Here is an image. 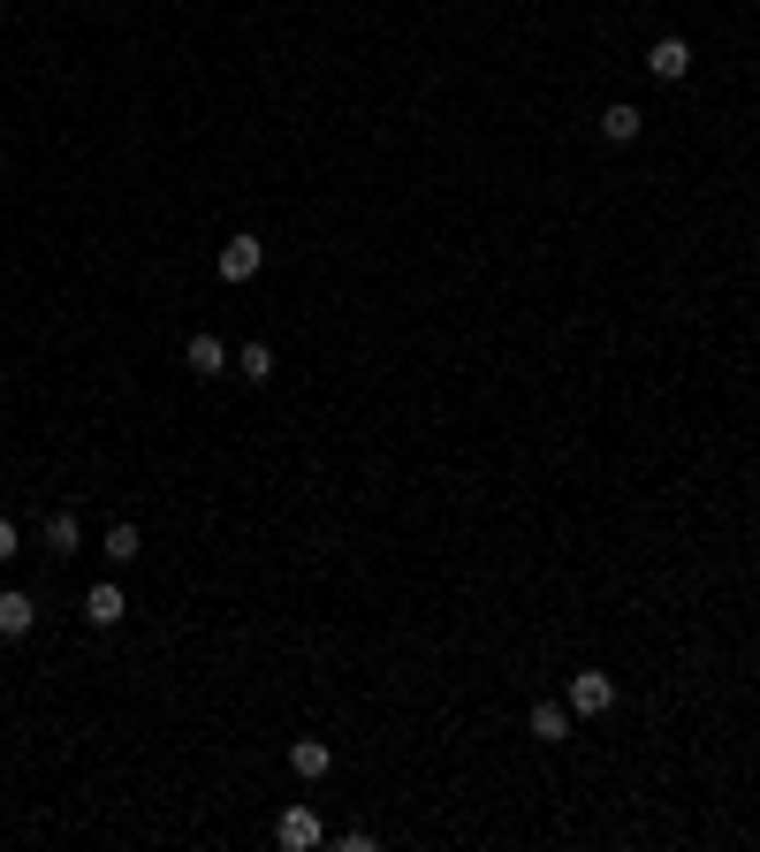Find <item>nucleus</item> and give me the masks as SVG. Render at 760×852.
<instances>
[{
	"instance_id": "obj_1",
	"label": "nucleus",
	"mask_w": 760,
	"mask_h": 852,
	"mask_svg": "<svg viewBox=\"0 0 760 852\" xmlns=\"http://www.w3.org/2000/svg\"><path fill=\"white\" fill-rule=\"evenodd\" d=\"M259 267H267V244H259V236H229V244H221V282H252Z\"/></svg>"
},
{
	"instance_id": "obj_2",
	"label": "nucleus",
	"mask_w": 760,
	"mask_h": 852,
	"mask_svg": "<svg viewBox=\"0 0 760 852\" xmlns=\"http://www.w3.org/2000/svg\"><path fill=\"white\" fill-rule=\"evenodd\" d=\"M608 700H616V685L601 670H578L571 678V715H608Z\"/></svg>"
},
{
	"instance_id": "obj_3",
	"label": "nucleus",
	"mask_w": 760,
	"mask_h": 852,
	"mask_svg": "<svg viewBox=\"0 0 760 852\" xmlns=\"http://www.w3.org/2000/svg\"><path fill=\"white\" fill-rule=\"evenodd\" d=\"M122 609H130V602H122V586H115V579H100V586L84 594V625H100V632H107V625H122Z\"/></svg>"
},
{
	"instance_id": "obj_4",
	"label": "nucleus",
	"mask_w": 760,
	"mask_h": 852,
	"mask_svg": "<svg viewBox=\"0 0 760 852\" xmlns=\"http://www.w3.org/2000/svg\"><path fill=\"white\" fill-rule=\"evenodd\" d=\"M290 769H297L304 784H319V777L335 769V746H327V738H297V746H290Z\"/></svg>"
},
{
	"instance_id": "obj_5",
	"label": "nucleus",
	"mask_w": 760,
	"mask_h": 852,
	"mask_svg": "<svg viewBox=\"0 0 760 852\" xmlns=\"http://www.w3.org/2000/svg\"><path fill=\"white\" fill-rule=\"evenodd\" d=\"M646 69H654L662 84H677V77L692 69V46H685V38H654V54H646Z\"/></svg>"
},
{
	"instance_id": "obj_6",
	"label": "nucleus",
	"mask_w": 760,
	"mask_h": 852,
	"mask_svg": "<svg viewBox=\"0 0 760 852\" xmlns=\"http://www.w3.org/2000/svg\"><path fill=\"white\" fill-rule=\"evenodd\" d=\"M274 838L290 852H304V845H319V815L312 807H282V822H274Z\"/></svg>"
},
{
	"instance_id": "obj_7",
	"label": "nucleus",
	"mask_w": 760,
	"mask_h": 852,
	"mask_svg": "<svg viewBox=\"0 0 760 852\" xmlns=\"http://www.w3.org/2000/svg\"><path fill=\"white\" fill-rule=\"evenodd\" d=\"M38 625V602L31 594H0V640H23Z\"/></svg>"
},
{
	"instance_id": "obj_8",
	"label": "nucleus",
	"mask_w": 760,
	"mask_h": 852,
	"mask_svg": "<svg viewBox=\"0 0 760 852\" xmlns=\"http://www.w3.org/2000/svg\"><path fill=\"white\" fill-rule=\"evenodd\" d=\"M639 130H646V115H639L631 100H616V107H608V115H601V138H608V145H631Z\"/></svg>"
},
{
	"instance_id": "obj_9",
	"label": "nucleus",
	"mask_w": 760,
	"mask_h": 852,
	"mask_svg": "<svg viewBox=\"0 0 760 852\" xmlns=\"http://www.w3.org/2000/svg\"><path fill=\"white\" fill-rule=\"evenodd\" d=\"M533 738H540V746L571 738V708H563V700H540V708H533Z\"/></svg>"
},
{
	"instance_id": "obj_10",
	"label": "nucleus",
	"mask_w": 760,
	"mask_h": 852,
	"mask_svg": "<svg viewBox=\"0 0 760 852\" xmlns=\"http://www.w3.org/2000/svg\"><path fill=\"white\" fill-rule=\"evenodd\" d=\"M190 365H198V381H206V373H221V365H229L221 336H190Z\"/></svg>"
},
{
	"instance_id": "obj_11",
	"label": "nucleus",
	"mask_w": 760,
	"mask_h": 852,
	"mask_svg": "<svg viewBox=\"0 0 760 852\" xmlns=\"http://www.w3.org/2000/svg\"><path fill=\"white\" fill-rule=\"evenodd\" d=\"M236 373H244L252 388H259V381H274V350H267V342H252V350L236 358Z\"/></svg>"
},
{
	"instance_id": "obj_12",
	"label": "nucleus",
	"mask_w": 760,
	"mask_h": 852,
	"mask_svg": "<svg viewBox=\"0 0 760 852\" xmlns=\"http://www.w3.org/2000/svg\"><path fill=\"white\" fill-rule=\"evenodd\" d=\"M107 563H138V525H115V533H107Z\"/></svg>"
},
{
	"instance_id": "obj_13",
	"label": "nucleus",
	"mask_w": 760,
	"mask_h": 852,
	"mask_svg": "<svg viewBox=\"0 0 760 852\" xmlns=\"http://www.w3.org/2000/svg\"><path fill=\"white\" fill-rule=\"evenodd\" d=\"M46 548H54V556H69V548H77V517H69V511L46 517Z\"/></svg>"
},
{
	"instance_id": "obj_14",
	"label": "nucleus",
	"mask_w": 760,
	"mask_h": 852,
	"mask_svg": "<svg viewBox=\"0 0 760 852\" xmlns=\"http://www.w3.org/2000/svg\"><path fill=\"white\" fill-rule=\"evenodd\" d=\"M8 556H15V525L0 517V563H8Z\"/></svg>"
}]
</instances>
